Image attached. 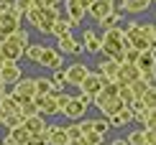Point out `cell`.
<instances>
[{"mask_svg":"<svg viewBox=\"0 0 156 145\" xmlns=\"http://www.w3.org/2000/svg\"><path fill=\"white\" fill-rule=\"evenodd\" d=\"M113 145H128V140H120L118 137V140H113Z\"/></svg>","mask_w":156,"mask_h":145,"instance_id":"cell-46","label":"cell"},{"mask_svg":"<svg viewBox=\"0 0 156 145\" xmlns=\"http://www.w3.org/2000/svg\"><path fill=\"white\" fill-rule=\"evenodd\" d=\"M105 82H108V79L102 76V74H92V71H90L87 79L82 82V92H87V94H92V97H95L97 92L105 89Z\"/></svg>","mask_w":156,"mask_h":145,"instance_id":"cell-8","label":"cell"},{"mask_svg":"<svg viewBox=\"0 0 156 145\" xmlns=\"http://www.w3.org/2000/svg\"><path fill=\"white\" fill-rule=\"evenodd\" d=\"M31 10V0H18V5H16V13L21 15V13H28Z\"/></svg>","mask_w":156,"mask_h":145,"instance_id":"cell-40","label":"cell"},{"mask_svg":"<svg viewBox=\"0 0 156 145\" xmlns=\"http://www.w3.org/2000/svg\"><path fill=\"white\" fill-rule=\"evenodd\" d=\"M84 46H87L90 54H97V51H102V41H100L95 33H84Z\"/></svg>","mask_w":156,"mask_h":145,"instance_id":"cell-25","label":"cell"},{"mask_svg":"<svg viewBox=\"0 0 156 145\" xmlns=\"http://www.w3.org/2000/svg\"><path fill=\"white\" fill-rule=\"evenodd\" d=\"M54 84L56 87L67 84V69H54Z\"/></svg>","mask_w":156,"mask_h":145,"instance_id":"cell-39","label":"cell"},{"mask_svg":"<svg viewBox=\"0 0 156 145\" xmlns=\"http://www.w3.org/2000/svg\"><path fill=\"white\" fill-rule=\"evenodd\" d=\"M148 133V145H156V130H146Z\"/></svg>","mask_w":156,"mask_h":145,"instance_id":"cell-44","label":"cell"},{"mask_svg":"<svg viewBox=\"0 0 156 145\" xmlns=\"http://www.w3.org/2000/svg\"><path fill=\"white\" fill-rule=\"evenodd\" d=\"M131 120H136V115H133V107H123L118 115H113L110 117V127H126Z\"/></svg>","mask_w":156,"mask_h":145,"instance_id":"cell-18","label":"cell"},{"mask_svg":"<svg viewBox=\"0 0 156 145\" xmlns=\"http://www.w3.org/2000/svg\"><path fill=\"white\" fill-rule=\"evenodd\" d=\"M56 49H59L62 54H80V51H82V46L77 43L72 36H64V38H59V46H56Z\"/></svg>","mask_w":156,"mask_h":145,"instance_id":"cell-21","label":"cell"},{"mask_svg":"<svg viewBox=\"0 0 156 145\" xmlns=\"http://www.w3.org/2000/svg\"><path fill=\"white\" fill-rule=\"evenodd\" d=\"M115 23H118V15L115 13H110V15H105V18H100V25L105 31H110V28H115Z\"/></svg>","mask_w":156,"mask_h":145,"instance_id":"cell-36","label":"cell"},{"mask_svg":"<svg viewBox=\"0 0 156 145\" xmlns=\"http://www.w3.org/2000/svg\"><path fill=\"white\" fill-rule=\"evenodd\" d=\"M21 104H23V102L18 99L13 92H10V94H3V97H0V117L5 120L8 115H16V112H21Z\"/></svg>","mask_w":156,"mask_h":145,"instance_id":"cell-7","label":"cell"},{"mask_svg":"<svg viewBox=\"0 0 156 145\" xmlns=\"http://www.w3.org/2000/svg\"><path fill=\"white\" fill-rule=\"evenodd\" d=\"M0 49H3V56L8 59V61H18V59L26 54V49H28V36H26L23 31H16V33H10V36H3Z\"/></svg>","mask_w":156,"mask_h":145,"instance_id":"cell-2","label":"cell"},{"mask_svg":"<svg viewBox=\"0 0 156 145\" xmlns=\"http://www.w3.org/2000/svg\"><path fill=\"white\" fill-rule=\"evenodd\" d=\"M44 49H46V46H38V43H31L28 49H26V56H28L31 61H38V59H41V54H44Z\"/></svg>","mask_w":156,"mask_h":145,"instance_id":"cell-31","label":"cell"},{"mask_svg":"<svg viewBox=\"0 0 156 145\" xmlns=\"http://www.w3.org/2000/svg\"><path fill=\"white\" fill-rule=\"evenodd\" d=\"M13 94H16L21 102L36 99V94H38V89H36V79H21L18 84H13Z\"/></svg>","mask_w":156,"mask_h":145,"instance_id":"cell-5","label":"cell"},{"mask_svg":"<svg viewBox=\"0 0 156 145\" xmlns=\"http://www.w3.org/2000/svg\"><path fill=\"white\" fill-rule=\"evenodd\" d=\"M67 133H69V137H72V143H74V140H80L84 135V130H82L80 122H74V125H67Z\"/></svg>","mask_w":156,"mask_h":145,"instance_id":"cell-35","label":"cell"},{"mask_svg":"<svg viewBox=\"0 0 156 145\" xmlns=\"http://www.w3.org/2000/svg\"><path fill=\"white\" fill-rule=\"evenodd\" d=\"M0 125H3V117H0Z\"/></svg>","mask_w":156,"mask_h":145,"instance_id":"cell-47","label":"cell"},{"mask_svg":"<svg viewBox=\"0 0 156 145\" xmlns=\"http://www.w3.org/2000/svg\"><path fill=\"white\" fill-rule=\"evenodd\" d=\"M80 125H82V130H84V133H87V130H92V125H95V120H82Z\"/></svg>","mask_w":156,"mask_h":145,"instance_id":"cell-43","label":"cell"},{"mask_svg":"<svg viewBox=\"0 0 156 145\" xmlns=\"http://www.w3.org/2000/svg\"><path fill=\"white\" fill-rule=\"evenodd\" d=\"M148 5H151V0H126V8L128 13H141V10H146Z\"/></svg>","mask_w":156,"mask_h":145,"instance_id":"cell-26","label":"cell"},{"mask_svg":"<svg viewBox=\"0 0 156 145\" xmlns=\"http://www.w3.org/2000/svg\"><path fill=\"white\" fill-rule=\"evenodd\" d=\"M23 125L31 130V135H38V133H46V130H49V127H46V120L41 117V112H38V115H34V117H26Z\"/></svg>","mask_w":156,"mask_h":145,"instance_id":"cell-19","label":"cell"},{"mask_svg":"<svg viewBox=\"0 0 156 145\" xmlns=\"http://www.w3.org/2000/svg\"><path fill=\"white\" fill-rule=\"evenodd\" d=\"M82 13H84V3L82 0H69V18H72V23L82 21Z\"/></svg>","mask_w":156,"mask_h":145,"instance_id":"cell-23","label":"cell"},{"mask_svg":"<svg viewBox=\"0 0 156 145\" xmlns=\"http://www.w3.org/2000/svg\"><path fill=\"white\" fill-rule=\"evenodd\" d=\"M141 122H144L146 130H156V107L154 110H146V115L141 117Z\"/></svg>","mask_w":156,"mask_h":145,"instance_id":"cell-29","label":"cell"},{"mask_svg":"<svg viewBox=\"0 0 156 145\" xmlns=\"http://www.w3.org/2000/svg\"><path fill=\"white\" fill-rule=\"evenodd\" d=\"M31 140V130L26 125H18V127L8 130V137H5V145H28Z\"/></svg>","mask_w":156,"mask_h":145,"instance_id":"cell-6","label":"cell"},{"mask_svg":"<svg viewBox=\"0 0 156 145\" xmlns=\"http://www.w3.org/2000/svg\"><path fill=\"white\" fill-rule=\"evenodd\" d=\"M144 79L148 84H156V69H151V71H144Z\"/></svg>","mask_w":156,"mask_h":145,"instance_id":"cell-42","label":"cell"},{"mask_svg":"<svg viewBox=\"0 0 156 145\" xmlns=\"http://www.w3.org/2000/svg\"><path fill=\"white\" fill-rule=\"evenodd\" d=\"M84 137H87L90 145H102V135L95 133V130H87V133H84Z\"/></svg>","mask_w":156,"mask_h":145,"instance_id":"cell-38","label":"cell"},{"mask_svg":"<svg viewBox=\"0 0 156 145\" xmlns=\"http://www.w3.org/2000/svg\"><path fill=\"white\" fill-rule=\"evenodd\" d=\"M38 112H41V110H38V104H36L34 99L21 104V117H23V120H26V117H34V115H38Z\"/></svg>","mask_w":156,"mask_h":145,"instance_id":"cell-28","label":"cell"},{"mask_svg":"<svg viewBox=\"0 0 156 145\" xmlns=\"http://www.w3.org/2000/svg\"><path fill=\"white\" fill-rule=\"evenodd\" d=\"M69 28H72V25H69V21H56L54 28H51V33H56L59 38H64V36H69Z\"/></svg>","mask_w":156,"mask_h":145,"instance_id":"cell-30","label":"cell"},{"mask_svg":"<svg viewBox=\"0 0 156 145\" xmlns=\"http://www.w3.org/2000/svg\"><path fill=\"white\" fill-rule=\"evenodd\" d=\"M108 127H110V120H108V117H105V120H95V125H92V130H95V133H100V135H105Z\"/></svg>","mask_w":156,"mask_h":145,"instance_id":"cell-37","label":"cell"},{"mask_svg":"<svg viewBox=\"0 0 156 145\" xmlns=\"http://www.w3.org/2000/svg\"><path fill=\"white\" fill-rule=\"evenodd\" d=\"M102 51L110 56V59H115V61H128V56H126V36H123V31L118 28H110L105 31V38H102Z\"/></svg>","mask_w":156,"mask_h":145,"instance_id":"cell-1","label":"cell"},{"mask_svg":"<svg viewBox=\"0 0 156 145\" xmlns=\"http://www.w3.org/2000/svg\"><path fill=\"white\" fill-rule=\"evenodd\" d=\"M128 145H148V133H146V127H144V130H133V133L128 135Z\"/></svg>","mask_w":156,"mask_h":145,"instance_id":"cell-24","label":"cell"},{"mask_svg":"<svg viewBox=\"0 0 156 145\" xmlns=\"http://www.w3.org/2000/svg\"><path fill=\"white\" fill-rule=\"evenodd\" d=\"M72 145H90V143H87V137H84V135H82V137H80V140H74Z\"/></svg>","mask_w":156,"mask_h":145,"instance_id":"cell-45","label":"cell"},{"mask_svg":"<svg viewBox=\"0 0 156 145\" xmlns=\"http://www.w3.org/2000/svg\"><path fill=\"white\" fill-rule=\"evenodd\" d=\"M3 125H5V130H10V127H18V125H23V117H21V112H16V115H8L3 120Z\"/></svg>","mask_w":156,"mask_h":145,"instance_id":"cell-33","label":"cell"},{"mask_svg":"<svg viewBox=\"0 0 156 145\" xmlns=\"http://www.w3.org/2000/svg\"><path fill=\"white\" fill-rule=\"evenodd\" d=\"M18 31V13H0V36H10Z\"/></svg>","mask_w":156,"mask_h":145,"instance_id":"cell-14","label":"cell"},{"mask_svg":"<svg viewBox=\"0 0 156 145\" xmlns=\"http://www.w3.org/2000/svg\"><path fill=\"white\" fill-rule=\"evenodd\" d=\"M56 99H59V110H64L69 102H72V97H69V94H56Z\"/></svg>","mask_w":156,"mask_h":145,"instance_id":"cell-41","label":"cell"},{"mask_svg":"<svg viewBox=\"0 0 156 145\" xmlns=\"http://www.w3.org/2000/svg\"><path fill=\"white\" fill-rule=\"evenodd\" d=\"M38 64L46 66V69H62V51L59 49H44Z\"/></svg>","mask_w":156,"mask_h":145,"instance_id":"cell-11","label":"cell"},{"mask_svg":"<svg viewBox=\"0 0 156 145\" xmlns=\"http://www.w3.org/2000/svg\"><path fill=\"white\" fill-rule=\"evenodd\" d=\"M120 99L128 104V107H131V104L136 102V94H133V89H131V84H128V87H120Z\"/></svg>","mask_w":156,"mask_h":145,"instance_id":"cell-34","label":"cell"},{"mask_svg":"<svg viewBox=\"0 0 156 145\" xmlns=\"http://www.w3.org/2000/svg\"><path fill=\"white\" fill-rule=\"evenodd\" d=\"M90 13L100 21V18H105V15L113 13V3H110V0H95V3L90 5Z\"/></svg>","mask_w":156,"mask_h":145,"instance_id":"cell-20","label":"cell"},{"mask_svg":"<svg viewBox=\"0 0 156 145\" xmlns=\"http://www.w3.org/2000/svg\"><path fill=\"white\" fill-rule=\"evenodd\" d=\"M141 99L146 102V107H148V110H154V107H156V84H151V87H148V92L141 97Z\"/></svg>","mask_w":156,"mask_h":145,"instance_id":"cell-32","label":"cell"},{"mask_svg":"<svg viewBox=\"0 0 156 145\" xmlns=\"http://www.w3.org/2000/svg\"><path fill=\"white\" fill-rule=\"evenodd\" d=\"M36 89H38V94H56V84H54V79H46V76H38L36 79Z\"/></svg>","mask_w":156,"mask_h":145,"instance_id":"cell-22","label":"cell"},{"mask_svg":"<svg viewBox=\"0 0 156 145\" xmlns=\"http://www.w3.org/2000/svg\"><path fill=\"white\" fill-rule=\"evenodd\" d=\"M141 76H144V71L136 66L133 61H123V64H120V71H118V79H115V82H118L120 87H128V84H133L136 79H141Z\"/></svg>","mask_w":156,"mask_h":145,"instance_id":"cell-4","label":"cell"},{"mask_svg":"<svg viewBox=\"0 0 156 145\" xmlns=\"http://www.w3.org/2000/svg\"><path fill=\"white\" fill-rule=\"evenodd\" d=\"M84 110H87V104H84L80 97H72V102L62 110V115L69 117V120H82V117H84Z\"/></svg>","mask_w":156,"mask_h":145,"instance_id":"cell-13","label":"cell"},{"mask_svg":"<svg viewBox=\"0 0 156 145\" xmlns=\"http://www.w3.org/2000/svg\"><path fill=\"white\" fill-rule=\"evenodd\" d=\"M133 64H136L141 71H151V69H156V51H141V54L136 56Z\"/></svg>","mask_w":156,"mask_h":145,"instance_id":"cell-17","label":"cell"},{"mask_svg":"<svg viewBox=\"0 0 156 145\" xmlns=\"http://www.w3.org/2000/svg\"><path fill=\"white\" fill-rule=\"evenodd\" d=\"M100 74L108 79V82H115V79H118V71H120V61H115V59H105V61H100Z\"/></svg>","mask_w":156,"mask_h":145,"instance_id":"cell-16","label":"cell"},{"mask_svg":"<svg viewBox=\"0 0 156 145\" xmlns=\"http://www.w3.org/2000/svg\"><path fill=\"white\" fill-rule=\"evenodd\" d=\"M95 104L100 107V112H102V115L108 117V120H110L113 115H118V112H120L123 107H128V104L120 99V94H118V97H113V94H108L105 89H102V92H97V94H95Z\"/></svg>","mask_w":156,"mask_h":145,"instance_id":"cell-3","label":"cell"},{"mask_svg":"<svg viewBox=\"0 0 156 145\" xmlns=\"http://www.w3.org/2000/svg\"><path fill=\"white\" fill-rule=\"evenodd\" d=\"M49 145H72V137H69L67 127L51 125V127H49Z\"/></svg>","mask_w":156,"mask_h":145,"instance_id":"cell-15","label":"cell"},{"mask_svg":"<svg viewBox=\"0 0 156 145\" xmlns=\"http://www.w3.org/2000/svg\"><path fill=\"white\" fill-rule=\"evenodd\" d=\"M0 79H3L5 84H18L21 82V66H18V61H5L3 71H0Z\"/></svg>","mask_w":156,"mask_h":145,"instance_id":"cell-12","label":"cell"},{"mask_svg":"<svg viewBox=\"0 0 156 145\" xmlns=\"http://www.w3.org/2000/svg\"><path fill=\"white\" fill-rule=\"evenodd\" d=\"M34 102L38 104V110L46 112V115H56V112H62V110H59V99H56V94H36Z\"/></svg>","mask_w":156,"mask_h":145,"instance_id":"cell-9","label":"cell"},{"mask_svg":"<svg viewBox=\"0 0 156 145\" xmlns=\"http://www.w3.org/2000/svg\"><path fill=\"white\" fill-rule=\"evenodd\" d=\"M87 74H90V69L84 64H72V66H67V84L82 87V82L87 79Z\"/></svg>","mask_w":156,"mask_h":145,"instance_id":"cell-10","label":"cell"},{"mask_svg":"<svg viewBox=\"0 0 156 145\" xmlns=\"http://www.w3.org/2000/svg\"><path fill=\"white\" fill-rule=\"evenodd\" d=\"M148 87H151V84H148V82H146L144 76H141V79H136V82L131 84V89H133V94H136V99H141V97H144L146 92H148Z\"/></svg>","mask_w":156,"mask_h":145,"instance_id":"cell-27","label":"cell"}]
</instances>
